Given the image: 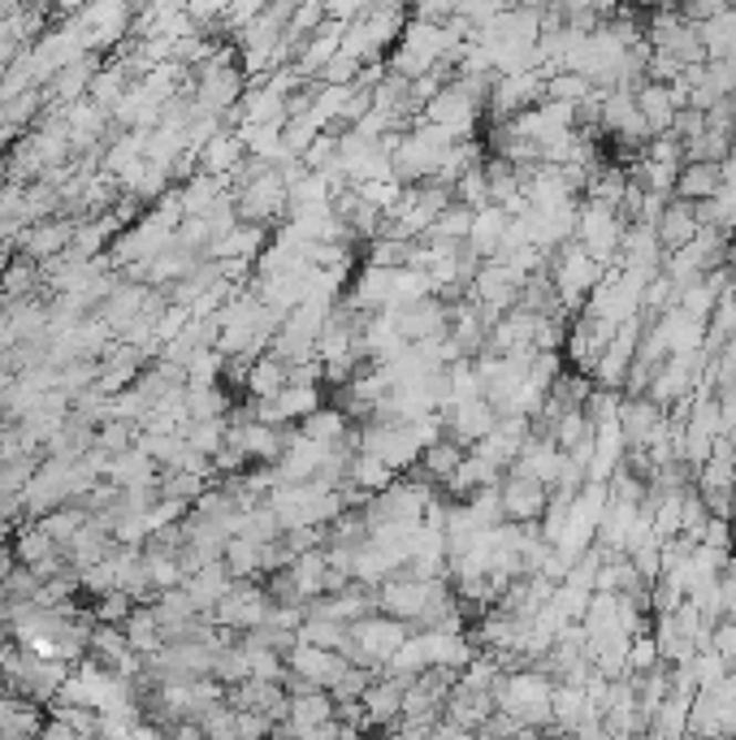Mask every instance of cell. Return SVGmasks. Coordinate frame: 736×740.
Returning a JSON list of instances; mask_svg holds the SVG:
<instances>
[{"mask_svg": "<svg viewBox=\"0 0 736 740\" xmlns=\"http://www.w3.org/2000/svg\"><path fill=\"white\" fill-rule=\"evenodd\" d=\"M122 628H126V642H131V649H139V654H156L160 645H165V633H160V615H156V606L152 602H135L131 606V615L122 619Z\"/></svg>", "mask_w": 736, "mask_h": 740, "instance_id": "24", "label": "cell"}, {"mask_svg": "<svg viewBox=\"0 0 736 740\" xmlns=\"http://www.w3.org/2000/svg\"><path fill=\"white\" fill-rule=\"evenodd\" d=\"M325 572H330V559H325V545H312V550H299L291 559V576L299 593H303V602L308 597H317V593H325Z\"/></svg>", "mask_w": 736, "mask_h": 740, "instance_id": "30", "label": "cell"}, {"mask_svg": "<svg viewBox=\"0 0 736 740\" xmlns=\"http://www.w3.org/2000/svg\"><path fill=\"white\" fill-rule=\"evenodd\" d=\"M719 183H724V169H719V160H685L681 165V174H676V196L681 199H711L719 191Z\"/></svg>", "mask_w": 736, "mask_h": 740, "instance_id": "25", "label": "cell"}, {"mask_svg": "<svg viewBox=\"0 0 736 740\" xmlns=\"http://www.w3.org/2000/svg\"><path fill=\"white\" fill-rule=\"evenodd\" d=\"M654 663H663L659 658V645H654V633H641L629 642V663H624V676H641V671H650Z\"/></svg>", "mask_w": 736, "mask_h": 740, "instance_id": "47", "label": "cell"}, {"mask_svg": "<svg viewBox=\"0 0 736 740\" xmlns=\"http://www.w3.org/2000/svg\"><path fill=\"white\" fill-rule=\"evenodd\" d=\"M641 325H645V316H624L620 325H615V338L607 343V351L598 355V364H593V386H607V390H624V377H629V368H633V355H637V343H641Z\"/></svg>", "mask_w": 736, "mask_h": 740, "instance_id": "7", "label": "cell"}, {"mask_svg": "<svg viewBox=\"0 0 736 740\" xmlns=\"http://www.w3.org/2000/svg\"><path fill=\"white\" fill-rule=\"evenodd\" d=\"M486 160V156H481ZM481 160H473L450 187H455V199L459 204H468V208H481V204H490V183H486V165Z\"/></svg>", "mask_w": 736, "mask_h": 740, "instance_id": "38", "label": "cell"}, {"mask_svg": "<svg viewBox=\"0 0 736 740\" xmlns=\"http://www.w3.org/2000/svg\"><path fill=\"white\" fill-rule=\"evenodd\" d=\"M126 87H131V83H126L122 65L113 61V65H100L96 74H92V87H87V100H96L100 108H108V113H113V108H117V100L126 96Z\"/></svg>", "mask_w": 736, "mask_h": 740, "instance_id": "34", "label": "cell"}, {"mask_svg": "<svg viewBox=\"0 0 736 740\" xmlns=\"http://www.w3.org/2000/svg\"><path fill=\"white\" fill-rule=\"evenodd\" d=\"M697 31H702L706 56H715V61H736V4L719 9V13L706 18V22H697Z\"/></svg>", "mask_w": 736, "mask_h": 740, "instance_id": "27", "label": "cell"}, {"mask_svg": "<svg viewBox=\"0 0 736 740\" xmlns=\"http://www.w3.org/2000/svg\"><path fill=\"white\" fill-rule=\"evenodd\" d=\"M494 710V692L490 689H464V685H455L450 697H446V706H442V715L446 719H455L459 728H468L473 737H477V728L490 719Z\"/></svg>", "mask_w": 736, "mask_h": 740, "instance_id": "20", "label": "cell"}, {"mask_svg": "<svg viewBox=\"0 0 736 740\" xmlns=\"http://www.w3.org/2000/svg\"><path fill=\"white\" fill-rule=\"evenodd\" d=\"M412 4V18L421 22H446L459 13V0H407Z\"/></svg>", "mask_w": 736, "mask_h": 740, "instance_id": "50", "label": "cell"}, {"mask_svg": "<svg viewBox=\"0 0 736 740\" xmlns=\"http://www.w3.org/2000/svg\"><path fill=\"white\" fill-rule=\"evenodd\" d=\"M239 117H243L247 126H282V122L291 117V108H287V96H282L278 87H269V83H247L243 100H239Z\"/></svg>", "mask_w": 736, "mask_h": 740, "instance_id": "19", "label": "cell"}, {"mask_svg": "<svg viewBox=\"0 0 736 740\" xmlns=\"http://www.w3.org/2000/svg\"><path fill=\"white\" fill-rule=\"evenodd\" d=\"M407 637H412V624H407V619H394L386 611H373V615L346 624L343 654L351 663H360V667H386V658H391Z\"/></svg>", "mask_w": 736, "mask_h": 740, "instance_id": "2", "label": "cell"}, {"mask_svg": "<svg viewBox=\"0 0 736 740\" xmlns=\"http://www.w3.org/2000/svg\"><path fill=\"white\" fill-rule=\"evenodd\" d=\"M235 585V576H230V567H226V559H212V563H199L196 572H187L183 576V590L191 593V602H196L199 615H208L217 602H221V593Z\"/></svg>", "mask_w": 736, "mask_h": 740, "instance_id": "18", "label": "cell"}, {"mask_svg": "<svg viewBox=\"0 0 736 740\" xmlns=\"http://www.w3.org/2000/svg\"><path fill=\"white\" fill-rule=\"evenodd\" d=\"M464 455H468V446H459L455 438H446V434H442L438 442H429L425 450H421V459L412 463V472H416V477H425L429 486H438L442 490V486H446V477L459 468V459H464Z\"/></svg>", "mask_w": 736, "mask_h": 740, "instance_id": "21", "label": "cell"}, {"mask_svg": "<svg viewBox=\"0 0 736 740\" xmlns=\"http://www.w3.org/2000/svg\"><path fill=\"white\" fill-rule=\"evenodd\" d=\"M733 0H681V13L693 18V22H706V18H715L719 9H728Z\"/></svg>", "mask_w": 736, "mask_h": 740, "instance_id": "52", "label": "cell"}, {"mask_svg": "<svg viewBox=\"0 0 736 740\" xmlns=\"http://www.w3.org/2000/svg\"><path fill=\"white\" fill-rule=\"evenodd\" d=\"M351 425H355V420H346L343 407H334V403H321L317 411H308V416L299 420V434H308V438H317V442L334 446V442H343L346 434H351Z\"/></svg>", "mask_w": 736, "mask_h": 740, "instance_id": "29", "label": "cell"}, {"mask_svg": "<svg viewBox=\"0 0 736 740\" xmlns=\"http://www.w3.org/2000/svg\"><path fill=\"white\" fill-rule=\"evenodd\" d=\"M697 230H702V221H697V208H693V199H681V196L667 199L663 217L654 221V234H659L663 256H667V251H676V247H685L688 239H697Z\"/></svg>", "mask_w": 736, "mask_h": 740, "instance_id": "17", "label": "cell"}, {"mask_svg": "<svg viewBox=\"0 0 736 740\" xmlns=\"http://www.w3.org/2000/svg\"><path fill=\"white\" fill-rule=\"evenodd\" d=\"M96 70H100L96 52H87V56H79V61H70V65H61L49 83H44V100H49V108H65V104H74V100L87 96V87H92V74H96Z\"/></svg>", "mask_w": 736, "mask_h": 740, "instance_id": "16", "label": "cell"}, {"mask_svg": "<svg viewBox=\"0 0 736 740\" xmlns=\"http://www.w3.org/2000/svg\"><path fill=\"white\" fill-rule=\"evenodd\" d=\"M135 438H139V425H135V420L108 416V420H100L96 425V446L100 450H108V455H117V450L135 446Z\"/></svg>", "mask_w": 736, "mask_h": 740, "instance_id": "42", "label": "cell"}, {"mask_svg": "<svg viewBox=\"0 0 736 740\" xmlns=\"http://www.w3.org/2000/svg\"><path fill=\"white\" fill-rule=\"evenodd\" d=\"M624 217L620 208L611 204H598V199H581V212H577V239L585 243V251L602 264H615L620 256V243H624Z\"/></svg>", "mask_w": 736, "mask_h": 740, "instance_id": "5", "label": "cell"}, {"mask_svg": "<svg viewBox=\"0 0 736 740\" xmlns=\"http://www.w3.org/2000/svg\"><path fill=\"white\" fill-rule=\"evenodd\" d=\"M602 269H607V264H602V260H593L577 234H572V239H563V243L550 251V282H554V291H559V299H563L568 316H572V312H581V303H585V295L598 286Z\"/></svg>", "mask_w": 736, "mask_h": 740, "instance_id": "3", "label": "cell"}, {"mask_svg": "<svg viewBox=\"0 0 736 740\" xmlns=\"http://www.w3.org/2000/svg\"><path fill=\"white\" fill-rule=\"evenodd\" d=\"M235 398L226 395V382H204V386H187V416L191 420H208V416H230Z\"/></svg>", "mask_w": 736, "mask_h": 740, "instance_id": "31", "label": "cell"}, {"mask_svg": "<svg viewBox=\"0 0 736 740\" xmlns=\"http://www.w3.org/2000/svg\"><path fill=\"white\" fill-rule=\"evenodd\" d=\"M498 502H502V520H516V524H538L546 502H550V486L538 481V477H525L516 468L502 472L498 481Z\"/></svg>", "mask_w": 736, "mask_h": 740, "instance_id": "11", "label": "cell"}, {"mask_svg": "<svg viewBox=\"0 0 736 740\" xmlns=\"http://www.w3.org/2000/svg\"><path fill=\"white\" fill-rule=\"evenodd\" d=\"M239 737H273V719L265 710H239Z\"/></svg>", "mask_w": 736, "mask_h": 740, "instance_id": "51", "label": "cell"}, {"mask_svg": "<svg viewBox=\"0 0 736 740\" xmlns=\"http://www.w3.org/2000/svg\"><path fill=\"white\" fill-rule=\"evenodd\" d=\"M450 590V581L446 576H429V581H421V576H407V572H391L382 585H377V611H386L394 619H407V624H416L421 619V611L438 597V593Z\"/></svg>", "mask_w": 736, "mask_h": 740, "instance_id": "4", "label": "cell"}, {"mask_svg": "<svg viewBox=\"0 0 736 740\" xmlns=\"http://www.w3.org/2000/svg\"><path fill=\"white\" fill-rule=\"evenodd\" d=\"M260 554H265V542L243 538V533H230V538H226V550H221V559H226V567H230L235 581L260 576Z\"/></svg>", "mask_w": 736, "mask_h": 740, "instance_id": "32", "label": "cell"}, {"mask_svg": "<svg viewBox=\"0 0 736 740\" xmlns=\"http://www.w3.org/2000/svg\"><path fill=\"white\" fill-rule=\"evenodd\" d=\"M52 550H61V545L44 533V524L40 520H22V529L13 538V559L18 563H40V559H49Z\"/></svg>", "mask_w": 736, "mask_h": 740, "instance_id": "33", "label": "cell"}, {"mask_svg": "<svg viewBox=\"0 0 736 740\" xmlns=\"http://www.w3.org/2000/svg\"><path fill=\"white\" fill-rule=\"evenodd\" d=\"M473 212H477V208H468V204L450 199V204L438 212V221H434V234H446V239H468V230H473Z\"/></svg>", "mask_w": 736, "mask_h": 740, "instance_id": "44", "label": "cell"}, {"mask_svg": "<svg viewBox=\"0 0 736 740\" xmlns=\"http://www.w3.org/2000/svg\"><path fill=\"white\" fill-rule=\"evenodd\" d=\"M706 524H711V507H706V498L688 486L685 498H681V538L697 545L702 542V533H706Z\"/></svg>", "mask_w": 736, "mask_h": 740, "instance_id": "39", "label": "cell"}, {"mask_svg": "<svg viewBox=\"0 0 736 740\" xmlns=\"http://www.w3.org/2000/svg\"><path fill=\"white\" fill-rule=\"evenodd\" d=\"M243 139H239V131H217L204 148H199V169L204 174H217V178H230L239 165H243Z\"/></svg>", "mask_w": 736, "mask_h": 740, "instance_id": "23", "label": "cell"}, {"mask_svg": "<svg viewBox=\"0 0 736 740\" xmlns=\"http://www.w3.org/2000/svg\"><path fill=\"white\" fill-rule=\"evenodd\" d=\"M364 260L369 264H386V269H403L412 260V243L407 239H394V234H377L364 243Z\"/></svg>", "mask_w": 736, "mask_h": 740, "instance_id": "40", "label": "cell"}, {"mask_svg": "<svg viewBox=\"0 0 736 740\" xmlns=\"http://www.w3.org/2000/svg\"><path fill=\"white\" fill-rule=\"evenodd\" d=\"M546 100V74L541 70H516V74H498L490 87V104L486 117H511L529 104Z\"/></svg>", "mask_w": 736, "mask_h": 740, "instance_id": "12", "label": "cell"}, {"mask_svg": "<svg viewBox=\"0 0 736 740\" xmlns=\"http://www.w3.org/2000/svg\"><path fill=\"white\" fill-rule=\"evenodd\" d=\"M199 728H204V737L235 740L239 737V710H235L230 701H212V706L199 715Z\"/></svg>", "mask_w": 736, "mask_h": 740, "instance_id": "41", "label": "cell"}, {"mask_svg": "<svg viewBox=\"0 0 736 740\" xmlns=\"http://www.w3.org/2000/svg\"><path fill=\"white\" fill-rule=\"evenodd\" d=\"M226 429H230L226 416H208V420H187L183 438L196 446V450H204V455H217L226 446Z\"/></svg>", "mask_w": 736, "mask_h": 740, "instance_id": "37", "label": "cell"}, {"mask_svg": "<svg viewBox=\"0 0 736 740\" xmlns=\"http://www.w3.org/2000/svg\"><path fill=\"white\" fill-rule=\"evenodd\" d=\"M0 183H4V156H0Z\"/></svg>", "mask_w": 736, "mask_h": 740, "instance_id": "54", "label": "cell"}, {"mask_svg": "<svg viewBox=\"0 0 736 740\" xmlns=\"http://www.w3.org/2000/svg\"><path fill=\"white\" fill-rule=\"evenodd\" d=\"M593 92V83H589L581 70H554V74H546V100H559V104H581V100Z\"/></svg>", "mask_w": 736, "mask_h": 740, "instance_id": "35", "label": "cell"}, {"mask_svg": "<svg viewBox=\"0 0 736 740\" xmlns=\"http://www.w3.org/2000/svg\"><path fill=\"white\" fill-rule=\"evenodd\" d=\"M498 416H502V411H498L486 395L464 398V403H446V407H442V434L473 450V446L481 442L494 425H498Z\"/></svg>", "mask_w": 736, "mask_h": 740, "instance_id": "10", "label": "cell"}, {"mask_svg": "<svg viewBox=\"0 0 736 740\" xmlns=\"http://www.w3.org/2000/svg\"><path fill=\"white\" fill-rule=\"evenodd\" d=\"M711 649L728 663L736 671V615H724V619H715V633H711Z\"/></svg>", "mask_w": 736, "mask_h": 740, "instance_id": "49", "label": "cell"}, {"mask_svg": "<svg viewBox=\"0 0 736 740\" xmlns=\"http://www.w3.org/2000/svg\"><path fill=\"white\" fill-rule=\"evenodd\" d=\"M294 637H299V642H308V645L343 649L346 624H339V619H325V615H303V624H299V633H294Z\"/></svg>", "mask_w": 736, "mask_h": 740, "instance_id": "36", "label": "cell"}, {"mask_svg": "<svg viewBox=\"0 0 736 740\" xmlns=\"http://www.w3.org/2000/svg\"><path fill=\"white\" fill-rule=\"evenodd\" d=\"M394 273L398 269H386V264H369L346 282V303L351 308H364V312H377V308H391L394 303Z\"/></svg>", "mask_w": 736, "mask_h": 740, "instance_id": "15", "label": "cell"}, {"mask_svg": "<svg viewBox=\"0 0 736 740\" xmlns=\"http://www.w3.org/2000/svg\"><path fill=\"white\" fill-rule=\"evenodd\" d=\"M355 191L369 199L373 208H382V212H391L394 204L403 199V183L398 178H373V183H355Z\"/></svg>", "mask_w": 736, "mask_h": 740, "instance_id": "46", "label": "cell"}, {"mask_svg": "<svg viewBox=\"0 0 736 740\" xmlns=\"http://www.w3.org/2000/svg\"><path fill=\"white\" fill-rule=\"evenodd\" d=\"M287 382H291L287 359H278L273 351H265V355H256V359L247 364L243 395L247 398H273L278 390H287Z\"/></svg>", "mask_w": 736, "mask_h": 740, "instance_id": "22", "label": "cell"}, {"mask_svg": "<svg viewBox=\"0 0 736 740\" xmlns=\"http://www.w3.org/2000/svg\"><path fill=\"white\" fill-rule=\"evenodd\" d=\"M287 667L299 671L303 680H312L317 689H334L339 676L351 667V658H346L343 649H325V645H308L294 637V645L287 649Z\"/></svg>", "mask_w": 736, "mask_h": 740, "instance_id": "13", "label": "cell"}, {"mask_svg": "<svg viewBox=\"0 0 736 740\" xmlns=\"http://www.w3.org/2000/svg\"><path fill=\"white\" fill-rule=\"evenodd\" d=\"M135 602H139V597H131L126 590H104L92 597V619H100V624H122Z\"/></svg>", "mask_w": 736, "mask_h": 740, "instance_id": "43", "label": "cell"}, {"mask_svg": "<svg viewBox=\"0 0 736 740\" xmlns=\"http://www.w3.org/2000/svg\"><path fill=\"white\" fill-rule=\"evenodd\" d=\"M394 477H398V472H394L386 459H377L373 450H355V455L346 459V481H351V486H360L364 493L386 490Z\"/></svg>", "mask_w": 736, "mask_h": 740, "instance_id": "28", "label": "cell"}, {"mask_svg": "<svg viewBox=\"0 0 736 740\" xmlns=\"http://www.w3.org/2000/svg\"><path fill=\"white\" fill-rule=\"evenodd\" d=\"M74 230H79V217H70V212H56V217H44V221H31V226H22L18 234H13V251L18 256H27V260H35V264H44L52 256H61V251H70L74 243Z\"/></svg>", "mask_w": 736, "mask_h": 740, "instance_id": "8", "label": "cell"}, {"mask_svg": "<svg viewBox=\"0 0 736 740\" xmlns=\"http://www.w3.org/2000/svg\"><path fill=\"white\" fill-rule=\"evenodd\" d=\"M459 139L450 131H442L434 122L416 117L407 131H398L391 139V165H394V178L398 183H421V178H434L446 156L455 148Z\"/></svg>", "mask_w": 736, "mask_h": 740, "instance_id": "1", "label": "cell"}, {"mask_svg": "<svg viewBox=\"0 0 736 740\" xmlns=\"http://www.w3.org/2000/svg\"><path fill=\"white\" fill-rule=\"evenodd\" d=\"M9 256H13V247L0 243V273H4V264H9Z\"/></svg>", "mask_w": 736, "mask_h": 740, "instance_id": "53", "label": "cell"}, {"mask_svg": "<svg viewBox=\"0 0 736 740\" xmlns=\"http://www.w3.org/2000/svg\"><path fill=\"white\" fill-rule=\"evenodd\" d=\"M373 676H377V667H360V663H351L343 676H339V685H334V701H360L364 689L373 685Z\"/></svg>", "mask_w": 736, "mask_h": 740, "instance_id": "45", "label": "cell"}, {"mask_svg": "<svg viewBox=\"0 0 736 740\" xmlns=\"http://www.w3.org/2000/svg\"><path fill=\"white\" fill-rule=\"evenodd\" d=\"M502 230H507V208H498V204H481V208L473 212V230H468V239H464V243L473 247L477 256H498Z\"/></svg>", "mask_w": 736, "mask_h": 740, "instance_id": "26", "label": "cell"}, {"mask_svg": "<svg viewBox=\"0 0 736 740\" xmlns=\"http://www.w3.org/2000/svg\"><path fill=\"white\" fill-rule=\"evenodd\" d=\"M615 420H620L624 442L645 446L650 438H654V429L667 420V407H659L650 395H620V411H615Z\"/></svg>", "mask_w": 736, "mask_h": 740, "instance_id": "14", "label": "cell"}, {"mask_svg": "<svg viewBox=\"0 0 736 740\" xmlns=\"http://www.w3.org/2000/svg\"><path fill=\"white\" fill-rule=\"evenodd\" d=\"M269 606H273V597L265 590V581H260V576H243V581H235L230 590L221 593V602H217L208 615H212L217 624L235 628V633H247V628L265 624Z\"/></svg>", "mask_w": 736, "mask_h": 740, "instance_id": "6", "label": "cell"}, {"mask_svg": "<svg viewBox=\"0 0 736 740\" xmlns=\"http://www.w3.org/2000/svg\"><path fill=\"white\" fill-rule=\"evenodd\" d=\"M394 330L403 334V343H425V338H442L450 330V303L438 295H425L416 303H391Z\"/></svg>", "mask_w": 736, "mask_h": 740, "instance_id": "9", "label": "cell"}, {"mask_svg": "<svg viewBox=\"0 0 736 740\" xmlns=\"http://www.w3.org/2000/svg\"><path fill=\"white\" fill-rule=\"evenodd\" d=\"M672 135L681 139V144H697L702 135H706V108H693V104H685L681 113H676V122H672Z\"/></svg>", "mask_w": 736, "mask_h": 740, "instance_id": "48", "label": "cell"}]
</instances>
